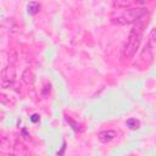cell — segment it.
I'll return each mask as SVG.
<instances>
[{"label": "cell", "instance_id": "10", "mask_svg": "<svg viewBox=\"0 0 156 156\" xmlns=\"http://www.w3.org/2000/svg\"><path fill=\"white\" fill-rule=\"evenodd\" d=\"M135 2H138V4H145V2H147V1H150V0H134Z\"/></svg>", "mask_w": 156, "mask_h": 156}, {"label": "cell", "instance_id": "7", "mask_svg": "<svg viewBox=\"0 0 156 156\" xmlns=\"http://www.w3.org/2000/svg\"><path fill=\"white\" fill-rule=\"evenodd\" d=\"M126 124H127V126L129 127V129H132V130H135V129H138V128L140 127V122H139L138 119H135V118H129V119H127Z\"/></svg>", "mask_w": 156, "mask_h": 156}, {"label": "cell", "instance_id": "2", "mask_svg": "<svg viewBox=\"0 0 156 156\" xmlns=\"http://www.w3.org/2000/svg\"><path fill=\"white\" fill-rule=\"evenodd\" d=\"M141 38H143V26L136 24L135 27L132 28L128 35L127 43L123 49V58L130 60L136 54V50L139 49V45L141 43Z\"/></svg>", "mask_w": 156, "mask_h": 156}, {"label": "cell", "instance_id": "9", "mask_svg": "<svg viewBox=\"0 0 156 156\" xmlns=\"http://www.w3.org/2000/svg\"><path fill=\"white\" fill-rule=\"evenodd\" d=\"M30 121L34 122V123H37V122L39 121V116H38V115H33V116L30 117Z\"/></svg>", "mask_w": 156, "mask_h": 156}, {"label": "cell", "instance_id": "6", "mask_svg": "<svg viewBox=\"0 0 156 156\" xmlns=\"http://www.w3.org/2000/svg\"><path fill=\"white\" fill-rule=\"evenodd\" d=\"M28 13L29 15H35V13H38L39 12V9H40V5L38 4V2H35V1H32V2H29L28 4Z\"/></svg>", "mask_w": 156, "mask_h": 156}, {"label": "cell", "instance_id": "5", "mask_svg": "<svg viewBox=\"0 0 156 156\" xmlns=\"http://www.w3.org/2000/svg\"><path fill=\"white\" fill-rule=\"evenodd\" d=\"M117 136V132L113 129H107V130H102L98 134V139L101 143H110L111 140H113Z\"/></svg>", "mask_w": 156, "mask_h": 156}, {"label": "cell", "instance_id": "8", "mask_svg": "<svg viewBox=\"0 0 156 156\" xmlns=\"http://www.w3.org/2000/svg\"><path fill=\"white\" fill-rule=\"evenodd\" d=\"M66 121L71 124V127H72V129H74V130H77V132H80L82 130V128H80V126L78 124V123H76L73 119H71L69 117H66Z\"/></svg>", "mask_w": 156, "mask_h": 156}, {"label": "cell", "instance_id": "1", "mask_svg": "<svg viewBox=\"0 0 156 156\" xmlns=\"http://www.w3.org/2000/svg\"><path fill=\"white\" fill-rule=\"evenodd\" d=\"M146 13V9L143 7H130V9H124V10H116L111 20L113 23L117 24H130L134 22H138L143 16Z\"/></svg>", "mask_w": 156, "mask_h": 156}, {"label": "cell", "instance_id": "4", "mask_svg": "<svg viewBox=\"0 0 156 156\" xmlns=\"http://www.w3.org/2000/svg\"><path fill=\"white\" fill-rule=\"evenodd\" d=\"M155 48H156V29H152L151 33L149 34V39H147V41H146V44L144 46V50L141 52V56H144L146 54V58L151 60L152 56H154Z\"/></svg>", "mask_w": 156, "mask_h": 156}, {"label": "cell", "instance_id": "3", "mask_svg": "<svg viewBox=\"0 0 156 156\" xmlns=\"http://www.w3.org/2000/svg\"><path fill=\"white\" fill-rule=\"evenodd\" d=\"M15 68L12 65H7L1 71V87L10 88L15 82Z\"/></svg>", "mask_w": 156, "mask_h": 156}]
</instances>
